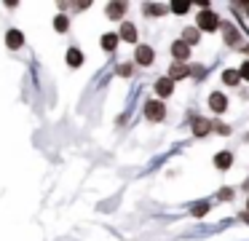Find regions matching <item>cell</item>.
Listing matches in <instances>:
<instances>
[{"label": "cell", "mask_w": 249, "mask_h": 241, "mask_svg": "<svg viewBox=\"0 0 249 241\" xmlns=\"http://www.w3.org/2000/svg\"><path fill=\"white\" fill-rule=\"evenodd\" d=\"M172 91H174L172 80H169V78H158V83H156V94L158 96H169Z\"/></svg>", "instance_id": "cell-10"}, {"label": "cell", "mask_w": 249, "mask_h": 241, "mask_svg": "<svg viewBox=\"0 0 249 241\" xmlns=\"http://www.w3.org/2000/svg\"><path fill=\"white\" fill-rule=\"evenodd\" d=\"M121 40H129V43H134L137 40V27L131 24V21H124V24H121Z\"/></svg>", "instance_id": "cell-8"}, {"label": "cell", "mask_w": 249, "mask_h": 241, "mask_svg": "<svg viewBox=\"0 0 249 241\" xmlns=\"http://www.w3.org/2000/svg\"><path fill=\"white\" fill-rule=\"evenodd\" d=\"M247 14H249V5H247Z\"/></svg>", "instance_id": "cell-29"}, {"label": "cell", "mask_w": 249, "mask_h": 241, "mask_svg": "<svg viewBox=\"0 0 249 241\" xmlns=\"http://www.w3.org/2000/svg\"><path fill=\"white\" fill-rule=\"evenodd\" d=\"M222 35H225L228 43H236L238 40V32H236V27H233V24H222Z\"/></svg>", "instance_id": "cell-16"}, {"label": "cell", "mask_w": 249, "mask_h": 241, "mask_svg": "<svg viewBox=\"0 0 249 241\" xmlns=\"http://www.w3.org/2000/svg\"><path fill=\"white\" fill-rule=\"evenodd\" d=\"M188 75H190V67L185 62H174L169 67V80H179V78H188Z\"/></svg>", "instance_id": "cell-4"}, {"label": "cell", "mask_w": 249, "mask_h": 241, "mask_svg": "<svg viewBox=\"0 0 249 241\" xmlns=\"http://www.w3.org/2000/svg\"><path fill=\"white\" fill-rule=\"evenodd\" d=\"M220 27V19H217L212 11H201L198 14V30H206V32H214Z\"/></svg>", "instance_id": "cell-2"}, {"label": "cell", "mask_w": 249, "mask_h": 241, "mask_svg": "<svg viewBox=\"0 0 249 241\" xmlns=\"http://www.w3.org/2000/svg\"><path fill=\"white\" fill-rule=\"evenodd\" d=\"M126 14V3H110L107 5V16L110 19H115V21H121V16Z\"/></svg>", "instance_id": "cell-11"}, {"label": "cell", "mask_w": 249, "mask_h": 241, "mask_svg": "<svg viewBox=\"0 0 249 241\" xmlns=\"http://www.w3.org/2000/svg\"><path fill=\"white\" fill-rule=\"evenodd\" d=\"M67 64H70V67H81V64H83V54L78 51V48H70V51H67Z\"/></svg>", "instance_id": "cell-13"}, {"label": "cell", "mask_w": 249, "mask_h": 241, "mask_svg": "<svg viewBox=\"0 0 249 241\" xmlns=\"http://www.w3.org/2000/svg\"><path fill=\"white\" fill-rule=\"evenodd\" d=\"M118 40H121L118 35H113V32H107V35H102V48H105V51H113V48L118 46Z\"/></svg>", "instance_id": "cell-14"}, {"label": "cell", "mask_w": 249, "mask_h": 241, "mask_svg": "<svg viewBox=\"0 0 249 241\" xmlns=\"http://www.w3.org/2000/svg\"><path fill=\"white\" fill-rule=\"evenodd\" d=\"M134 59H137L140 64H145V67H147V64H153V48H150V46H137Z\"/></svg>", "instance_id": "cell-5"}, {"label": "cell", "mask_w": 249, "mask_h": 241, "mask_svg": "<svg viewBox=\"0 0 249 241\" xmlns=\"http://www.w3.org/2000/svg\"><path fill=\"white\" fill-rule=\"evenodd\" d=\"M212 126H214V123H209L206 118H196V121H193V134H196V137H204V134L212 131Z\"/></svg>", "instance_id": "cell-7"}, {"label": "cell", "mask_w": 249, "mask_h": 241, "mask_svg": "<svg viewBox=\"0 0 249 241\" xmlns=\"http://www.w3.org/2000/svg\"><path fill=\"white\" fill-rule=\"evenodd\" d=\"M182 40L188 43V46H193V43H198V30H193V27H190V30H185Z\"/></svg>", "instance_id": "cell-19"}, {"label": "cell", "mask_w": 249, "mask_h": 241, "mask_svg": "<svg viewBox=\"0 0 249 241\" xmlns=\"http://www.w3.org/2000/svg\"><path fill=\"white\" fill-rule=\"evenodd\" d=\"M190 73H193L196 78H201V75H204V67H193V70H190Z\"/></svg>", "instance_id": "cell-25"}, {"label": "cell", "mask_w": 249, "mask_h": 241, "mask_svg": "<svg viewBox=\"0 0 249 241\" xmlns=\"http://www.w3.org/2000/svg\"><path fill=\"white\" fill-rule=\"evenodd\" d=\"M238 80H241V75H238L236 70H225V73H222V83H228V86H236Z\"/></svg>", "instance_id": "cell-15"}, {"label": "cell", "mask_w": 249, "mask_h": 241, "mask_svg": "<svg viewBox=\"0 0 249 241\" xmlns=\"http://www.w3.org/2000/svg\"><path fill=\"white\" fill-rule=\"evenodd\" d=\"M145 118H147V121H153V123L163 121V118H166V107H163L158 99L145 102Z\"/></svg>", "instance_id": "cell-1"}, {"label": "cell", "mask_w": 249, "mask_h": 241, "mask_svg": "<svg viewBox=\"0 0 249 241\" xmlns=\"http://www.w3.org/2000/svg\"><path fill=\"white\" fill-rule=\"evenodd\" d=\"M214 126H217V131H220V134H231V126H225V123H214Z\"/></svg>", "instance_id": "cell-24"}, {"label": "cell", "mask_w": 249, "mask_h": 241, "mask_svg": "<svg viewBox=\"0 0 249 241\" xmlns=\"http://www.w3.org/2000/svg\"><path fill=\"white\" fill-rule=\"evenodd\" d=\"M209 107L214 112H225V107H228V99H225V94H220V91H214V94L209 96Z\"/></svg>", "instance_id": "cell-6"}, {"label": "cell", "mask_w": 249, "mask_h": 241, "mask_svg": "<svg viewBox=\"0 0 249 241\" xmlns=\"http://www.w3.org/2000/svg\"><path fill=\"white\" fill-rule=\"evenodd\" d=\"M145 11H147V16H161V14H166V5L147 3V5H145Z\"/></svg>", "instance_id": "cell-17"}, {"label": "cell", "mask_w": 249, "mask_h": 241, "mask_svg": "<svg viewBox=\"0 0 249 241\" xmlns=\"http://www.w3.org/2000/svg\"><path fill=\"white\" fill-rule=\"evenodd\" d=\"M118 73H121V75H131V67H129V64H124V67H121Z\"/></svg>", "instance_id": "cell-26"}, {"label": "cell", "mask_w": 249, "mask_h": 241, "mask_svg": "<svg viewBox=\"0 0 249 241\" xmlns=\"http://www.w3.org/2000/svg\"><path fill=\"white\" fill-rule=\"evenodd\" d=\"M238 75H241L244 80H249V62H244V64H241V70H238Z\"/></svg>", "instance_id": "cell-23"}, {"label": "cell", "mask_w": 249, "mask_h": 241, "mask_svg": "<svg viewBox=\"0 0 249 241\" xmlns=\"http://www.w3.org/2000/svg\"><path fill=\"white\" fill-rule=\"evenodd\" d=\"M220 198H222V201H231V198H233V190H231V187H222V190H220Z\"/></svg>", "instance_id": "cell-22"}, {"label": "cell", "mask_w": 249, "mask_h": 241, "mask_svg": "<svg viewBox=\"0 0 249 241\" xmlns=\"http://www.w3.org/2000/svg\"><path fill=\"white\" fill-rule=\"evenodd\" d=\"M169 8H172L174 14H185V11L190 8V3H188V0H174V3L169 5Z\"/></svg>", "instance_id": "cell-18"}, {"label": "cell", "mask_w": 249, "mask_h": 241, "mask_svg": "<svg viewBox=\"0 0 249 241\" xmlns=\"http://www.w3.org/2000/svg\"><path fill=\"white\" fill-rule=\"evenodd\" d=\"M67 27H70L67 16H56V19H54V30H56V32H67Z\"/></svg>", "instance_id": "cell-20"}, {"label": "cell", "mask_w": 249, "mask_h": 241, "mask_svg": "<svg viewBox=\"0 0 249 241\" xmlns=\"http://www.w3.org/2000/svg\"><path fill=\"white\" fill-rule=\"evenodd\" d=\"M231 164H233V155L225 153V150L214 155V166H217V169H231Z\"/></svg>", "instance_id": "cell-12"}, {"label": "cell", "mask_w": 249, "mask_h": 241, "mask_svg": "<svg viewBox=\"0 0 249 241\" xmlns=\"http://www.w3.org/2000/svg\"><path fill=\"white\" fill-rule=\"evenodd\" d=\"M247 212H249V201H247Z\"/></svg>", "instance_id": "cell-28"}, {"label": "cell", "mask_w": 249, "mask_h": 241, "mask_svg": "<svg viewBox=\"0 0 249 241\" xmlns=\"http://www.w3.org/2000/svg\"><path fill=\"white\" fill-rule=\"evenodd\" d=\"M244 187H247V190H249V180H247V182H244Z\"/></svg>", "instance_id": "cell-27"}, {"label": "cell", "mask_w": 249, "mask_h": 241, "mask_svg": "<svg viewBox=\"0 0 249 241\" xmlns=\"http://www.w3.org/2000/svg\"><path fill=\"white\" fill-rule=\"evenodd\" d=\"M206 212H209V201H201V204H196V206H193V214H196V217H204Z\"/></svg>", "instance_id": "cell-21"}, {"label": "cell", "mask_w": 249, "mask_h": 241, "mask_svg": "<svg viewBox=\"0 0 249 241\" xmlns=\"http://www.w3.org/2000/svg\"><path fill=\"white\" fill-rule=\"evenodd\" d=\"M172 54H174L177 62H188V59H190V46L185 40H174L172 43Z\"/></svg>", "instance_id": "cell-3"}, {"label": "cell", "mask_w": 249, "mask_h": 241, "mask_svg": "<svg viewBox=\"0 0 249 241\" xmlns=\"http://www.w3.org/2000/svg\"><path fill=\"white\" fill-rule=\"evenodd\" d=\"M6 43H8V48H22V43H24V35L19 30H8V35H6Z\"/></svg>", "instance_id": "cell-9"}]
</instances>
